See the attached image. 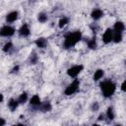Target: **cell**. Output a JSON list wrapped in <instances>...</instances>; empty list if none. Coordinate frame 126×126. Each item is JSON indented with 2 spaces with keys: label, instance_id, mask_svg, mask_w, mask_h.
Returning a JSON list of instances; mask_svg holds the SVG:
<instances>
[{
  "label": "cell",
  "instance_id": "1",
  "mask_svg": "<svg viewBox=\"0 0 126 126\" xmlns=\"http://www.w3.org/2000/svg\"><path fill=\"white\" fill-rule=\"evenodd\" d=\"M81 38H82V33H81L80 31L69 32L65 36V39H64V42H63V46L65 48L73 47V46H75L81 40Z\"/></svg>",
  "mask_w": 126,
  "mask_h": 126
},
{
  "label": "cell",
  "instance_id": "2",
  "mask_svg": "<svg viewBox=\"0 0 126 126\" xmlns=\"http://www.w3.org/2000/svg\"><path fill=\"white\" fill-rule=\"evenodd\" d=\"M101 93L104 97H110L114 94L116 91V85L111 80H105L99 84Z\"/></svg>",
  "mask_w": 126,
  "mask_h": 126
},
{
  "label": "cell",
  "instance_id": "3",
  "mask_svg": "<svg viewBox=\"0 0 126 126\" xmlns=\"http://www.w3.org/2000/svg\"><path fill=\"white\" fill-rule=\"evenodd\" d=\"M79 86H80V81H79V79H75V80H74L70 85H68V87L65 89L64 94H65L66 95H71V94H75V93L78 91Z\"/></svg>",
  "mask_w": 126,
  "mask_h": 126
},
{
  "label": "cell",
  "instance_id": "4",
  "mask_svg": "<svg viewBox=\"0 0 126 126\" xmlns=\"http://www.w3.org/2000/svg\"><path fill=\"white\" fill-rule=\"evenodd\" d=\"M83 69H84V66L81 65V64L80 65H74V66H72L71 68H69L67 70V74L71 78H76L83 71Z\"/></svg>",
  "mask_w": 126,
  "mask_h": 126
},
{
  "label": "cell",
  "instance_id": "5",
  "mask_svg": "<svg viewBox=\"0 0 126 126\" xmlns=\"http://www.w3.org/2000/svg\"><path fill=\"white\" fill-rule=\"evenodd\" d=\"M15 33V29L9 25L3 26L0 29V36H4V37H9L12 36Z\"/></svg>",
  "mask_w": 126,
  "mask_h": 126
},
{
  "label": "cell",
  "instance_id": "6",
  "mask_svg": "<svg viewBox=\"0 0 126 126\" xmlns=\"http://www.w3.org/2000/svg\"><path fill=\"white\" fill-rule=\"evenodd\" d=\"M112 35H113V31L111 29H106L105 32L102 34V40L104 43H109L112 41Z\"/></svg>",
  "mask_w": 126,
  "mask_h": 126
},
{
  "label": "cell",
  "instance_id": "7",
  "mask_svg": "<svg viewBox=\"0 0 126 126\" xmlns=\"http://www.w3.org/2000/svg\"><path fill=\"white\" fill-rule=\"evenodd\" d=\"M31 33V31H30V28L28 26V24H24L20 29H19V34L20 36L22 37H27L29 36Z\"/></svg>",
  "mask_w": 126,
  "mask_h": 126
},
{
  "label": "cell",
  "instance_id": "8",
  "mask_svg": "<svg viewBox=\"0 0 126 126\" xmlns=\"http://www.w3.org/2000/svg\"><path fill=\"white\" fill-rule=\"evenodd\" d=\"M40 98H39V96L37 95V94H34L32 98H31V102H30V104H31V106H32L33 108H35V109H37L38 108V106L40 105Z\"/></svg>",
  "mask_w": 126,
  "mask_h": 126
},
{
  "label": "cell",
  "instance_id": "9",
  "mask_svg": "<svg viewBox=\"0 0 126 126\" xmlns=\"http://www.w3.org/2000/svg\"><path fill=\"white\" fill-rule=\"evenodd\" d=\"M37 109L40 110L41 112H47V111H50V110L52 109V105H51L50 102H48V101L41 102Z\"/></svg>",
  "mask_w": 126,
  "mask_h": 126
},
{
  "label": "cell",
  "instance_id": "10",
  "mask_svg": "<svg viewBox=\"0 0 126 126\" xmlns=\"http://www.w3.org/2000/svg\"><path fill=\"white\" fill-rule=\"evenodd\" d=\"M91 16H92V18H93L94 21L99 20L101 17H103V11H102L101 9H94V10H93Z\"/></svg>",
  "mask_w": 126,
  "mask_h": 126
},
{
  "label": "cell",
  "instance_id": "11",
  "mask_svg": "<svg viewBox=\"0 0 126 126\" xmlns=\"http://www.w3.org/2000/svg\"><path fill=\"white\" fill-rule=\"evenodd\" d=\"M18 17H19V13L17 11H13V12H10L6 16V21L8 23H13L18 19Z\"/></svg>",
  "mask_w": 126,
  "mask_h": 126
},
{
  "label": "cell",
  "instance_id": "12",
  "mask_svg": "<svg viewBox=\"0 0 126 126\" xmlns=\"http://www.w3.org/2000/svg\"><path fill=\"white\" fill-rule=\"evenodd\" d=\"M124 30H125V26H124V24L122 23V22H116L115 24H114V27H113V32H124Z\"/></svg>",
  "mask_w": 126,
  "mask_h": 126
},
{
  "label": "cell",
  "instance_id": "13",
  "mask_svg": "<svg viewBox=\"0 0 126 126\" xmlns=\"http://www.w3.org/2000/svg\"><path fill=\"white\" fill-rule=\"evenodd\" d=\"M35 44L39 48H44L46 46V44H47V40L44 37H39V38H37L35 40Z\"/></svg>",
  "mask_w": 126,
  "mask_h": 126
},
{
  "label": "cell",
  "instance_id": "14",
  "mask_svg": "<svg viewBox=\"0 0 126 126\" xmlns=\"http://www.w3.org/2000/svg\"><path fill=\"white\" fill-rule=\"evenodd\" d=\"M18 105H19L18 100L14 99V98H11V99L8 101V107L10 108V110H11V111L16 110V108L18 107Z\"/></svg>",
  "mask_w": 126,
  "mask_h": 126
},
{
  "label": "cell",
  "instance_id": "15",
  "mask_svg": "<svg viewBox=\"0 0 126 126\" xmlns=\"http://www.w3.org/2000/svg\"><path fill=\"white\" fill-rule=\"evenodd\" d=\"M114 117H115L114 110H113V108L110 106V107L107 108V111H106V118H107L109 121H111V120L114 119Z\"/></svg>",
  "mask_w": 126,
  "mask_h": 126
},
{
  "label": "cell",
  "instance_id": "16",
  "mask_svg": "<svg viewBox=\"0 0 126 126\" xmlns=\"http://www.w3.org/2000/svg\"><path fill=\"white\" fill-rule=\"evenodd\" d=\"M123 36H122V33L121 32H113V35H112V41H114L115 43H118L122 40Z\"/></svg>",
  "mask_w": 126,
  "mask_h": 126
},
{
  "label": "cell",
  "instance_id": "17",
  "mask_svg": "<svg viewBox=\"0 0 126 126\" xmlns=\"http://www.w3.org/2000/svg\"><path fill=\"white\" fill-rule=\"evenodd\" d=\"M103 74H104V71H103V70H101V69L96 70V71L94 72V81H98L99 79L102 78Z\"/></svg>",
  "mask_w": 126,
  "mask_h": 126
},
{
  "label": "cell",
  "instance_id": "18",
  "mask_svg": "<svg viewBox=\"0 0 126 126\" xmlns=\"http://www.w3.org/2000/svg\"><path fill=\"white\" fill-rule=\"evenodd\" d=\"M69 23V19L67 18V17H63V18H61L60 20H59V23H58V26H59V28H63V27H65L67 24Z\"/></svg>",
  "mask_w": 126,
  "mask_h": 126
},
{
  "label": "cell",
  "instance_id": "19",
  "mask_svg": "<svg viewBox=\"0 0 126 126\" xmlns=\"http://www.w3.org/2000/svg\"><path fill=\"white\" fill-rule=\"evenodd\" d=\"M37 19H38V21H39L40 23H45V22L47 21L48 17H47V15H46L44 12H41V13H39V14H38Z\"/></svg>",
  "mask_w": 126,
  "mask_h": 126
},
{
  "label": "cell",
  "instance_id": "20",
  "mask_svg": "<svg viewBox=\"0 0 126 126\" xmlns=\"http://www.w3.org/2000/svg\"><path fill=\"white\" fill-rule=\"evenodd\" d=\"M17 100H18L19 103H25L28 100V94H27V93H23L22 94H20V96H19V98Z\"/></svg>",
  "mask_w": 126,
  "mask_h": 126
},
{
  "label": "cell",
  "instance_id": "21",
  "mask_svg": "<svg viewBox=\"0 0 126 126\" xmlns=\"http://www.w3.org/2000/svg\"><path fill=\"white\" fill-rule=\"evenodd\" d=\"M88 47L91 48V49H94L96 47V41H95V38H91L90 40H88Z\"/></svg>",
  "mask_w": 126,
  "mask_h": 126
},
{
  "label": "cell",
  "instance_id": "22",
  "mask_svg": "<svg viewBox=\"0 0 126 126\" xmlns=\"http://www.w3.org/2000/svg\"><path fill=\"white\" fill-rule=\"evenodd\" d=\"M12 47H13V44H12V42H7L4 46H3V51L4 52H8V51H10L11 49H12Z\"/></svg>",
  "mask_w": 126,
  "mask_h": 126
},
{
  "label": "cell",
  "instance_id": "23",
  "mask_svg": "<svg viewBox=\"0 0 126 126\" xmlns=\"http://www.w3.org/2000/svg\"><path fill=\"white\" fill-rule=\"evenodd\" d=\"M37 59H38L37 55H36L35 53H32V54L31 55V57H30V62H31L32 64H35V63L37 62Z\"/></svg>",
  "mask_w": 126,
  "mask_h": 126
},
{
  "label": "cell",
  "instance_id": "24",
  "mask_svg": "<svg viewBox=\"0 0 126 126\" xmlns=\"http://www.w3.org/2000/svg\"><path fill=\"white\" fill-rule=\"evenodd\" d=\"M98 108H99V104H98V102H96V101L93 102V104H92V106H91V109H92L93 111H97Z\"/></svg>",
  "mask_w": 126,
  "mask_h": 126
},
{
  "label": "cell",
  "instance_id": "25",
  "mask_svg": "<svg viewBox=\"0 0 126 126\" xmlns=\"http://www.w3.org/2000/svg\"><path fill=\"white\" fill-rule=\"evenodd\" d=\"M91 29L94 31V32H96L97 30H98V26H97L96 24H92V25H91Z\"/></svg>",
  "mask_w": 126,
  "mask_h": 126
},
{
  "label": "cell",
  "instance_id": "26",
  "mask_svg": "<svg viewBox=\"0 0 126 126\" xmlns=\"http://www.w3.org/2000/svg\"><path fill=\"white\" fill-rule=\"evenodd\" d=\"M5 123H6L5 119H3V118H1V117H0V126H4V125H5Z\"/></svg>",
  "mask_w": 126,
  "mask_h": 126
},
{
  "label": "cell",
  "instance_id": "27",
  "mask_svg": "<svg viewBox=\"0 0 126 126\" xmlns=\"http://www.w3.org/2000/svg\"><path fill=\"white\" fill-rule=\"evenodd\" d=\"M121 90L124 92L125 91V81H123V83L121 84Z\"/></svg>",
  "mask_w": 126,
  "mask_h": 126
},
{
  "label": "cell",
  "instance_id": "28",
  "mask_svg": "<svg viewBox=\"0 0 126 126\" xmlns=\"http://www.w3.org/2000/svg\"><path fill=\"white\" fill-rule=\"evenodd\" d=\"M18 70H19V66H16V67H14V68H13L12 72H18Z\"/></svg>",
  "mask_w": 126,
  "mask_h": 126
},
{
  "label": "cell",
  "instance_id": "29",
  "mask_svg": "<svg viewBox=\"0 0 126 126\" xmlns=\"http://www.w3.org/2000/svg\"><path fill=\"white\" fill-rule=\"evenodd\" d=\"M98 119H99V120H103V119H104V115H103V114H100L99 117H98Z\"/></svg>",
  "mask_w": 126,
  "mask_h": 126
},
{
  "label": "cell",
  "instance_id": "30",
  "mask_svg": "<svg viewBox=\"0 0 126 126\" xmlns=\"http://www.w3.org/2000/svg\"><path fill=\"white\" fill-rule=\"evenodd\" d=\"M3 99H4V96H3V94H0V103L3 101Z\"/></svg>",
  "mask_w": 126,
  "mask_h": 126
},
{
  "label": "cell",
  "instance_id": "31",
  "mask_svg": "<svg viewBox=\"0 0 126 126\" xmlns=\"http://www.w3.org/2000/svg\"><path fill=\"white\" fill-rule=\"evenodd\" d=\"M13 126H26L24 124H17V125H13Z\"/></svg>",
  "mask_w": 126,
  "mask_h": 126
},
{
  "label": "cell",
  "instance_id": "32",
  "mask_svg": "<svg viewBox=\"0 0 126 126\" xmlns=\"http://www.w3.org/2000/svg\"><path fill=\"white\" fill-rule=\"evenodd\" d=\"M92 126H100V125H99V124H93Z\"/></svg>",
  "mask_w": 126,
  "mask_h": 126
},
{
  "label": "cell",
  "instance_id": "33",
  "mask_svg": "<svg viewBox=\"0 0 126 126\" xmlns=\"http://www.w3.org/2000/svg\"><path fill=\"white\" fill-rule=\"evenodd\" d=\"M114 126H122V125H121V124H115Z\"/></svg>",
  "mask_w": 126,
  "mask_h": 126
}]
</instances>
